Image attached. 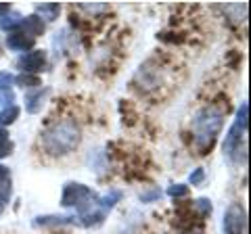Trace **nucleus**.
<instances>
[{"label":"nucleus","mask_w":251,"mask_h":234,"mask_svg":"<svg viewBox=\"0 0 251 234\" xmlns=\"http://www.w3.org/2000/svg\"><path fill=\"white\" fill-rule=\"evenodd\" d=\"M0 211H2V203H0Z\"/></svg>","instance_id":"b1692460"},{"label":"nucleus","mask_w":251,"mask_h":234,"mask_svg":"<svg viewBox=\"0 0 251 234\" xmlns=\"http://www.w3.org/2000/svg\"><path fill=\"white\" fill-rule=\"evenodd\" d=\"M11 199V180L0 182V201H9Z\"/></svg>","instance_id":"2eb2a0df"},{"label":"nucleus","mask_w":251,"mask_h":234,"mask_svg":"<svg viewBox=\"0 0 251 234\" xmlns=\"http://www.w3.org/2000/svg\"><path fill=\"white\" fill-rule=\"evenodd\" d=\"M172 197H186L188 194V186H182V184H176V186H170L168 190Z\"/></svg>","instance_id":"dca6fc26"},{"label":"nucleus","mask_w":251,"mask_h":234,"mask_svg":"<svg viewBox=\"0 0 251 234\" xmlns=\"http://www.w3.org/2000/svg\"><path fill=\"white\" fill-rule=\"evenodd\" d=\"M4 180H11V174H9V167L0 165V182H4Z\"/></svg>","instance_id":"412c9836"},{"label":"nucleus","mask_w":251,"mask_h":234,"mask_svg":"<svg viewBox=\"0 0 251 234\" xmlns=\"http://www.w3.org/2000/svg\"><path fill=\"white\" fill-rule=\"evenodd\" d=\"M2 11H11V4H0V13Z\"/></svg>","instance_id":"5701e85b"},{"label":"nucleus","mask_w":251,"mask_h":234,"mask_svg":"<svg viewBox=\"0 0 251 234\" xmlns=\"http://www.w3.org/2000/svg\"><path fill=\"white\" fill-rule=\"evenodd\" d=\"M222 117H224V109H218L216 105H211L197 115L195 119V132H197V146L201 155H207L214 149L216 136L222 130Z\"/></svg>","instance_id":"f03ea898"},{"label":"nucleus","mask_w":251,"mask_h":234,"mask_svg":"<svg viewBox=\"0 0 251 234\" xmlns=\"http://www.w3.org/2000/svg\"><path fill=\"white\" fill-rule=\"evenodd\" d=\"M46 94H49V90H44V92H40V90H38L36 92V94H31V96H27V100H25V103H27V111L29 113H36V111H40V109H42V100H44V96Z\"/></svg>","instance_id":"f8f14e48"},{"label":"nucleus","mask_w":251,"mask_h":234,"mask_svg":"<svg viewBox=\"0 0 251 234\" xmlns=\"http://www.w3.org/2000/svg\"><path fill=\"white\" fill-rule=\"evenodd\" d=\"M245 226H247L245 209H243V205H239V203H232V205L228 207V211H226V215H224L226 234H241L243 230H245Z\"/></svg>","instance_id":"20e7f679"},{"label":"nucleus","mask_w":251,"mask_h":234,"mask_svg":"<svg viewBox=\"0 0 251 234\" xmlns=\"http://www.w3.org/2000/svg\"><path fill=\"white\" fill-rule=\"evenodd\" d=\"M161 82V77H159V69H151V65H145V67H140V71L136 75V84H140L138 88L140 90H153L157 88Z\"/></svg>","instance_id":"423d86ee"},{"label":"nucleus","mask_w":251,"mask_h":234,"mask_svg":"<svg viewBox=\"0 0 251 234\" xmlns=\"http://www.w3.org/2000/svg\"><path fill=\"white\" fill-rule=\"evenodd\" d=\"M15 149V144L11 142V140H6V142H0V159L6 157V155H11Z\"/></svg>","instance_id":"f3484780"},{"label":"nucleus","mask_w":251,"mask_h":234,"mask_svg":"<svg viewBox=\"0 0 251 234\" xmlns=\"http://www.w3.org/2000/svg\"><path fill=\"white\" fill-rule=\"evenodd\" d=\"M0 54H2V46H0Z\"/></svg>","instance_id":"393cba45"},{"label":"nucleus","mask_w":251,"mask_h":234,"mask_svg":"<svg viewBox=\"0 0 251 234\" xmlns=\"http://www.w3.org/2000/svg\"><path fill=\"white\" fill-rule=\"evenodd\" d=\"M94 201H97V194L84 184H74L72 182L63 188V197H61L63 207H77V209L84 211V209L90 207Z\"/></svg>","instance_id":"7ed1b4c3"},{"label":"nucleus","mask_w":251,"mask_h":234,"mask_svg":"<svg viewBox=\"0 0 251 234\" xmlns=\"http://www.w3.org/2000/svg\"><path fill=\"white\" fill-rule=\"evenodd\" d=\"M59 11H61V6L57 2H46V4H40L36 9V17L46 19V21H52V19H57Z\"/></svg>","instance_id":"1a4fd4ad"},{"label":"nucleus","mask_w":251,"mask_h":234,"mask_svg":"<svg viewBox=\"0 0 251 234\" xmlns=\"http://www.w3.org/2000/svg\"><path fill=\"white\" fill-rule=\"evenodd\" d=\"M82 140L80 126L74 119H61L52 123L42 134V146L49 155H67L72 153Z\"/></svg>","instance_id":"f257e3e1"},{"label":"nucleus","mask_w":251,"mask_h":234,"mask_svg":"<svg viewBox=\"0 0 251 234\" xmlns=\"http://www.w3.org/2000/svg\"><path fill=\"white\" fill-rule=\"evenodd\" d=\"M15 82V77L9 71H0V90H9V86Z\"/></svg>","instance_id":"4468645a"},{"label":"nucleus","mask_w":251,"mask_h":234,"mask_svg":"<svg viewBox=\"0 0 251 234\" xmlns=\"http://www.w3.org/2000/svg\"><path fill=\"white\" fill-rule=\"evenodd\" d=\"M19 27L23 29V34L29 36V38H34V40H36V36H42L44 34V23H42L40 17H36V15H29V17L21 19Z\"/></svg>","instance_id":"0eeeda50"},{"label":"nucleus","mask_w":251,"mask_h":234,"mask_svg":"<svg viewBox=\"0 0 251 234\" xmlns=\"http://www.w3.org/2000/svg\"><path fill=\"white\" fill-rule=\"evenodd\" d=\"M6 44H9V48H15V50H25L34 46V38L25 36L23 32H11L6 36Z\"/></svg>","instance_id":"6e6552de"},{"label":"nucleus","mask_w":251,"mask_h":234,"mask_svg":"<svg viewBox=\"0 0 251 234\" xmlns=\"http://www.w3.org/2000/svg\"><path fill=\"white\" fill-rule=\"evenodd\" d=\"M15 84L21 86V88H40L42 80L38 75H31V73H19L15 77Z\"/></svg>","instance_id":"9d476101"},{"label":"nucleus","mask_w":251,"mask_h":234,"mask_svg":"<svg viewBox=\"0 0 251 234\" xmlns=\"http://www.w3.org/2000/svg\"><path fill=\"white\" fill-rule=\"evenodd\" d=\"M17 65L23 73H38V71H42L44 65H46V52L44 50H31L27 54H23Z\"/></svg>","instance_id":"39448f33"},{"label":"nucleus","mask_w":251,"mask_h":234,"mask_svg":"<svg viewBox=\"0 0 251 234\" xmlns=\"http://www.w3.org/2000/svg\"><path fill=\"white\" fill-rule=\"evenodd\" d=\"M17 117H19V107L17 105H9L6 109H2V111H0V128L15 123Z\"/></svg>","instance_id":"9b49d317"},{"label":"nucleus","mask_w":251,"mask_h":234,"mask_svg":"<svg viewBox=\"0 0 251 234\" xmlns=\"http://www.w3.org/2000/svg\"><path fill=\"white\" fill-rule=\"evenodd\" d=\"M6 140H9V134H6L4 128H0V142H6Z\"/></svg>","instance_id":"4be33fe9"},{"label":"nucleus","mask_w":251,"mask_h":234,"mask_svg":"<svg viewBox=\"0 0 251 234\" xmlns=\"http://www.w3.org/2000/svg\"><path fill=\"white\" fill-rule=\"evenodd\" d=\"M195 209H199V211H201V217H205V215L211 213V205H209L207 199H199L197 203H195Z\"/></svg>","instance_id":"ddd939ff"},{"label":"nucleus","mask_w":251,"mask_h":234,"mask_svg":"<svg viewBox=\"0 0 251 234\" xmlns=\"http://www.w3.org/2000/svg\"><path fill=\"white\" fill-rule=\"evenodd\" d=\"M115 199H120V194H117V192H115V194H111V197H105V199L100 201V203H103L105 207H113V205H115V203H113Z\"/></svg>","instance_id":"aec40b11"},{"label":"nucleus","mask_w":251,"mask_h":234,"mask_svg":"<svg viewBox=\"0 0 251 234\" xmlns=\"http://www.w3.org/2000/svg\"><path fill=\"white\" fill-rule=\"evenodd\" d=\"M11 100H13V92H11V90H2V92H0V105H6V107H9Z\"/></svg>","instance_id":"6ab92c4d"},{"label":"nucleus","mask_w":251,"mask_h":234,"mask_svg":"<svg viewBox=\"0 0 251 234\" xmlns=\"http://www.w3.org/2000/svg\"><path fill=\"white\" fill-rule=\"evenodd\" d=\"M203 178H205V171H203V169H195L191 174V184H201Z\"/></svg>","instance_id":"a211bd4d"}]
</instances>
